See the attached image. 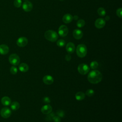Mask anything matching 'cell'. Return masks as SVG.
<instances>
[{"label":"cell","mask_w":122,"mask_h":122,"mask_svg":"<svg viewBox=\"0 0 122 122\" xmlns=\"http://www.w3.org/2000/svg\"><path fill=\"white\" fill-rule=\"evenodd\" d=\"M102 78V74L98 70H92L90 72L87 76L88 81L92 84H97L100 82Z\"/></svg>","instance_id":"obj_1"},{"label":"cell","mask_w":122,"mask_h":122,"mask_svg":"<svg viewBox=\"0 0 122 122\" xmlns=\"http://www.w3.org/2000/svg\"><path fill=\"white\" fill-rule=\"evenodd\" d=\"M44 37L46 40L51 42L56 41L58 38L57 33L53 30H48L44 34Z\"/></svg>","instance_id":"obj_2"},{"label":"cell","mask_w":122,"mask_h":122,"mask_svg":"<svg viewBox=\"0 0 122 122\" xmlns=\"http://www.w3.org/2000/svg\"><path fill=\"white\" fill-rule=\"evenodd\" d=\"M87 53V49L83 44H79L76 48V54L80 58L84 57Z\"/></svg>","instance_id":"obj_3"},{"label":"cell","mask_w":122,"mask_h":122,"mask_svg":"<svg viewBox=\"0 0 122 122\" xmlns=\"http://www.w3.org/2000/svg\"><path fill=\"white\" fill-rule=\"evenodd\" d=\"M9 61L11 64L14 66H16L19 64L20 58L17 54L12 53L10 55L9 57Z\"/></svg>","instance_id":"obj_4"},{"label":"cell","mask_w":122,"mask_h":122,"mask_svg":"<svg viewBox=\"0 0 122 122\" xmlns=\"http://www.w3.org/2000/svg\"><path fill=\"white\" fill-rule=\"evenodd\" d=\"M78 71L81 75L86 74L90 71V68L88 65L85 63H81L78 67Z\"/></svg>","instance_id":"obj_5"},{"label":"cell","mask_w":122,"mask_h":122,"mask_svg":"<svg viewBox=\"0 0 122 122\" xmlns=\"http://www.w3.org/2000/svg\"><path fill=\"white\" fill-rule=\"evenodd\" d=\"M69 32V30L67 27L64 25H61L58 29V33L61 37H65Z\"/></svg>","instance_id":"obj_6"},{"label":"cell","mask_w":122,"mask_h":122,"mask_svg":"<svg viewBox=\"0 0 122 122\" xmlns=\"http://www.w3.org/2000/svg\"><path fill=\"white\" fill-rule=\"evenodd\" d=\"M0 114L1 116L3 118H8L11 115V111L9 108L4 107L1 109Z\"/></svg>","instance_id":"obj_7"},{"label":"cell","mask_w":122,"mask_h":122,"mask_svg":"<svg viewBox=\"0 0 122 122\" xmlns=\"http://www.w3.org/2000/svg\"><path fill=\"white\" fill-rule=\"evenodd\" d=\"M28 42V39L25 37H21L18 39L17 40V45L20 47H25Z\"/></svg>","instance_id":"obj_8"},{"label":"cell","mask_w":122,"mask_h":122,"mask_svg":"<svg viewBox=\"0 0 122 122\" xmlns=\"http://www.w3.org/2000/svg\"><path fill=\"white\" fill-rule=\"evenodd\" d=\"M33 5L30 1H26L22 4V9L26 12H29L32 9Z\"/></svg>","instance_id":"obj_9"},{"label":"cell","mask_w":122,"mask_h":122,"mask_svg":"<svg viewBox=\"0 0 122 122\" xmlns=\"http://www.w3.org/2000/svg\"><path fill=\"white\" fill-rule=\"evenodd\" d=\"M94 25L98 29L102 28L105 25V20L102 18H98L95 20Z\"/></svg>","instance_id":"obj_10"},{"label":"cell","mask_w":122,"mask_h":122,"mask_svg":"<svg viewBox=\"0 0 122 122\" xmlns=\"http://www.w3.org/2000/svg\"><path fill=\"white\" fill-rule=\"evenodd\" d=\"M52 110V107L50 104H46L41 108V112L45 114H48L51 112Z\"/></svg>","instance_id":"obj_11"},{"label":"cell","mask_w":122,"mask_h":122,"mask_svg":"<svg viewBox=\"0 0 122 122\" xmlns=\"http://www.w3.org/2000/svg\"><path fill=\"white\" fill-rule=\"evenodd\" d=\"M42 80L43 82L47 85L51 84L54 81V79L52 76L49 75H47L44 76Z\"/></svg>","instance_id":"obj_12"},{"label":"cell","mask_w":122,"mask_h":122,"mask_svg":"<svg viewBox=\"0 0 122 122\" xmlns=\"http://www.w3.org/2000/svg\"><path fill=\"white\" fill-rule=\"evenodd\" d=\"M72 35L73 37L77 40L81 39L83 36V32L79 29H75L73 30Z\"/></svg>","instance_id":"obj_13"},{"label":"cell","mask_w":122,"mask_h":122,"mask_svg":"<svg viewBox=\"0 0 122 122\" xmlns=\"http://www.w3.org/2000/svg\"><path fill=\"white\" fill-rule=\"evenodd\" d=\"M75 49V45L72 42H68L66 46V50L68 53H72Z\"/></svg>","instance_id":"obj_14"},{"label":"cell","mask_w":122,"mask_h":122,"mask_svg":"<svg viewBox=\"0 0 122 122\" xmlns=\"http://www.w3.org/2000/svg\"><path fill=\"white\" fill-rule=\"evenodd\" d=\"M73 20L72 16L69 13L65 14L62 18V21L65 23H70Z\"/></svg>","instance_id":"obj_15"},{"label":"cell","mask_w":122,"mask_h":122,"mask_svg":"<svg viewBox=\"0 0 122 122\" xmlns=\"http://www.w3.org/2000/svg\"><path fill=\"white\" fill-rule=\"evenodd\" d=\"M9 51V47L5 44H1L0 45V54L1 55L7 54Z\"/></svg>","instance_id":"obj_16"},{"label":"cell","mask_w":122,"mask_h":122,"mask_svg":"<svg viewBox=\"0 0 122 122\" xmlns=\"http://www.w3.org/2000/svg\"><path fill=\"white\" fill-rule=\"evenodd\" d=\"M1 102L4 106H9L11 103V100L8 96H4L1 99Z\"/></svg>","instance_id":"obj_17"},{"label":"cell","mask_w":122,"mask_h":122,"mask_svg":"<svg viewBox=\"0 0 122 122\" xmlns=\"http://www.w3.org/2000/svg\"><path fill=\"white\" fill-rule=\"evenodd\" d=\"M29 67L28 64L25 63H21L19 65V69L21 72H27L29 70Z\"/></svg>","instance_id":"obj_18"},{"label":"cell","mask_w":122,"mask_h":122,"mask_svg":"<svg viewBox=\"0 0 122 122\" xmlns=\"http://www.w3.org/2000/svg\"><path fill=\"white\" fill-rule=\"evenodd\" d=\"M75 99L78 101H81L85 97V94L82 92H78L75 95Z\"/></svg>","instance_id":"obj_19"},{"label":"cell","mask_w":122,"mask_h":122,"mask_svg":"<svg viewBox=\"0 0 122 122\" xmlns=\"http://www.w3.org/2000/svg\"><path fill=\"white\" fill-rule=\"evenodd\" d=\"M10 108L13 111L17 110L20 107V103L17 102H13L10 103Z\"/></svg>","instance_id":"obj_20"},{"label":"cell","mask_w":122,"mask_h":122,"mask_svg":"<svg viewBox=\"0 0 122 122\" xmlns=\"http://www.w3.org/2000/svg\"><path fill=\"white\" fill-rule=\"evenodd\" d=\"M98 14L101 17H103L106 14V11L105 9L102 7L99 8L97 10Z\"/></svg>","instance_id":"obj_21"},{"label":"cell","mask_w":122,"mask_h":122,"mask_svg":"<svg viewBox=\"0 0 122 122\" xmlns=\"http://www.w3.org/2000/svg\"><path fill=\"white\" fill-rule=\"evenodd\" d=\"M56 44L59 47H63L65 45V41L63 39H60L57 41Z\"/></svg>","instance_id":"obj_22"},{"label":"cell","mask_w":122,"mask_h":122,"mask_svg":"<svg viewBox=\"0 0 122 122\" xmlns=\"http://www.w3.org/2000/svg\"><path fill=\"white\" fill-rule=\"evenodd\" d=\"M85 21L82 19H80L77 22V26L79 28H82L85 25Z\"/></svg>","instance_id":"obj_23"},{"label":"cell","mask_w":122,"mask_h":122,"mask_svg":"<svg viewBox=\"0 0 122 122\" xmlns=\"http://www.w3.org/2000/svg\"><path fill=\"white\" fill-rule=\"evenodd\" d=\"M98 65H99V64H98V62L95 61H92L90 63V67L92 69H97L98 67Z\"/></svg>","instance_id":"obj_24"},{"label":"cell","mask_w":122,"mask_h":122,"mask_svg":"<svg viewBox=\"0 0 122 122\" xmlns=\"http://www.w3.org/2000/svg\"><path fill=\"white\" fill-rule=\"evenodd\" d=\"M94 94V91L92 89H88L85 92V94L88 97H92V96Z\"/></svg>","instance_id":"obj_25"},{"label":"cell","mask_w":122,"mask_h":122,"mask_svg":"<svg viewBox=\"0 0 122 122\" xmlns=\"http://www.w3.org/2000/svg\"><path fill=\"white\" fill-rule=\"evenodd\" d=\"M14 5L16 8H20L22 4L21 0H14L13 2Z\"/></svg>","instance_id":"obj_26"},{"label":"cell","mask_w":122,"mask_h":122,"mask_svg":"<svg viewBox=\"0 0 122 122\" xmlns=\"http://www.w3.org/2000/svg\"><path fill=\"white\" fill-rule=\"evenodd\" d=\"M10 73L12 74L15 75V74H16L17 73L18 69H17V68L15 66H12L10 68Z\"/></svg>","instance_id":"obj_27"},{"label":"cell","mask_w":122,"mask_h":122,"mask_svg":"<svg viewBox=\"0 0 122 122\" xmlns=\"http://www.w3.org/2000/svg\"><path fill=\"white\" fill-rule=\"evenodd\" d=\"M122 9L121 8H120L116 10V14L118 17H119L120 18H122Z\"/></svg>","instance_id":"obj_28"},{"label":"cell","mask_w":122,"mask_h":122,"mask_svg":"<svg viewBox=\"0 0 122 122\" xmlns=\"http://www.w3.org/2000/svg\"><path fill=\"white\" fill-rule=\"evenodd\" d=\"M57 114L58 116L60 117H63L65 114L64 112L62 111V110H58L57 112Z\"/></svg>","instance_id":"obj_29"},{"label":"cell","mask_w":122,"mask_h":122,"mask_svg":"<svg viewBox=\"0 0 122 122\" xmlns=\"http://www.w3.org/2000/svg\"><path fill=\"white\" fill-rule=\"evenodd\" d=\"M52 120H53L54 122H61V119L60 117L58 116H55L54 115L53 117L52 118Z\"/></svg>","instance_id":"obj_30"},{"label":"cell","mask_w":122,"mask_h":122,"mask_svg":"<svg viewBox=\"0 0 122 122\" xmlns=\"http://www.w3.org/2000/svg\"><path fill=\"white\" fill-rule=\"evenodd\" d=\"M43 101L44 103H49L51 102L50 99L48 97H44L43 99Z\"/></svg>","instance_id":"obj_31"},{"label":"cell","mask_w":122,"mask_h":122,"mask_svg":"<svg viewBox=\"0 0 122 122\" xmlns=\"http://www.w3.org/2000/svg\"><path fill=\"white\" fill-rule=\"evenodd\" d=\"M65 59L67 61H70L71 59V56L70 54H67L65 57Z\"/></svg>","instance_id":"obj_32"},{"label":"cell","mask_w":122,"mask_h":122,"mask_svg":"<svg viewBox=\"0 0 122 122\" xmlns=\"http://www.w3.org/2000/svg\"><path fill=\"white\" fill-rule=\"evenodd\" d=\"M78 16H77V15H75V16H74L73 17V19H74V20H77V19H78Z\"/></svg>","instance_id":"obj_33"},{"label":"cell","mask_w":122,"mask_h":122,"mask_svg":"<svg viewBox=\"0 0 122 122\" xmlns=\"http://www.w3.org/2000/svg\"><path fill=\"white\" fill-rule=\"evenodd\" d=\"M105 19H106V20H108L110 19V17H109V16H107V17H105Z\"/></svg>","instance_id":"obj_34"},{"label":"cell","mask_w":122,"mask_h":122,"mask_svg":"<svg viewBox=\"0 0 122 122\" xmlns=\"http://www.w3.org/2000/svg\"><path fill=\"white\" fill-rule=\"evenodd\" d=\"M61 0V1H63V0Z\"/></svg>","instance_id":"obj_35"},{"label":"cell","mask_w":122,"mask_h":122,"mask_svg":"<svg viewBox=\"0 0 122 122\" xmlns=\"http://www.w3.org/2000/svg\"><path fill=\"white\" fill-rule=\"evenodd\" d=\"M26 0V1H27V0Z\"/></svg>","instance_id":"obj_36"}]
</instances>
